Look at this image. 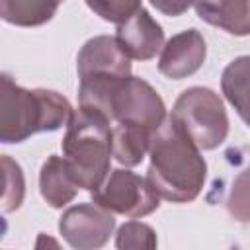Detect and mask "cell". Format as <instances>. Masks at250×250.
<instances>
[{
    "instance_id": "cell-1",
    "label": "cell",
    "mask_w": 250,
    "mask_h": 250,
    "mask_svg": "<svg viewBox=\"0 0 250 250\" xmlns=\"http://www.w3.org/2000/svg\"><path fill=\"white\" fill-rule=\"evenodd\" d=\"M148 154L146 178L160 199L189 203L201 193L207 162L201 156V148L170 117L152 131Z\"/></svg>"
},
{
    "instance_id": "cell-2",
    "label": "cell",
    "mask_w": 250,
    "mask_h": 250,
    "mask_svg": "<svg viewBox=\"0 0 250 250\" xmlns=\"http://www.w3.org/2000/svg\"><path fill=\"white\" fill-rule=\"evenodd\" d=\"M70 102L47 88L27 90L8 74L0 78V143L16 145L35 133H51L70 121Z\"/></svg>"
},
{
    "instance_id": "cell-3",
    "label": "cell",
    "mask_w": 250,
    "mask_h": 250,
    "mask_svg": "<svg viewBox=\"0 0 250 250\" xmlns=\"http://www.w3.org/2000/svg\"><path fill=\"white\" fill-rule=\"evenodd\" d=\"M111 127L105 117L80 105L72 111L62 137V156L80 189L94 191L111 172Z\"/></svg>"
},
{
    "instance_id": "cell-4",
    "label": "cell",
    "mask_w": 250,
    "mask_h": 250,
    "mask_svg": "<svg viewBox=\"0 0 250 250\" xmlns=\"http://www.w3.org/2000/svg\"><path fill=\"white\" fill-rule=\"evenodd\" d=\"M201 150H213L229 135V115L217 92L205 86L184 90L168 115Z\"/></svg>"
},
{
    "instance_id": "cell-5",
    "label": "cell",
    "mask_w": 250,
    "mask_h": 250,
    "mask_svg": "<svg viewBox=\"0 0 250 250\" xmlns=\"http://www.w3.org/2000/svg\"><path fill=\"white\" fill-rule=\"evenodd\" d=\"M92 201L105 207L113 215H123L129 219H141L154 213L160 205V195L150 186L148 178H143L131 170H111L107 178L96 188Z\"/></svg>"
},
{
    "instance_id": "cell-6",
    "label": "cell",
    "mask_w": 250,
    "mask_h": 250,
    "mask_svg": "<svg viewBox=\"0 0 250 250\" xmlns=\"http://www.w3.org/2000/svg\"><path fill=\"white\" fill-rule=\"evenodd\" d=\"M111 117L115 123L139 125L154 131L166 119V105L160 94L139 76H125L111 96Z\"/></svg>"
},
{
    "instance_id": "cell-7",
    "label": "cell",
    "mask_w": 250,
    "mask_h": 250,
    "mask_svg": "<svg viewBox=\"0 0 250 250\" xmlns=\"http://www.w3.org/2000/svg\"><path fill=\"white\" fill-rule=\"evenodd\" d=\"M113 213L96 201L72 205L59 219V232L76 250L102 248L113 234Z\"/></svg>"
},
{
    "instance_id": "cell-8",
    "label": "cell",
    "mask_w": 250,
    "mask_h": 250,
    "mask_svg": "<svg viewBox=\"0 0 250 250\" xmlns=\"http://www.w3.org/2000/svg\"><path fill=\"white\" fill-rule=\"evenodd\" d=\"M78 78L88 76H117L131 74V57L125 53L117 37L96 35L88 39L76 57Z\"/></svg>"
},
{
    "instance_id": "cell-9",
    "label": "cell",
    "mask_w": 250,
    "mask_h": 250,
    "mask_svg": "<svg viewBox=\"0 0 250 250\" xmlns=\"http://www.w3.org/2000/svg\"><path fill=\"white\" fill-rule=\"evenodd\" d=\"M205 57V39L197 29L191 27L172 35L164 43L158 59V70L172 80H182L195 74L203 66Z\"/></svg>"
},
{
    "instance_id": "cell-10",
    "label": "cell",
    "mask_w": 250,
    "mask_h": 250,
    "mask_svg": "<svg viewBox=\"0 0 250 250\" xmlns=\"http://www.w3.org/2000/svg\"><path fill=\"white\" fill-rule=\"evenodd\" d=\"M115 37L125 53L135 61H150L164 47L162 25L145 8L133 14L127 21L119 23Z\"/></svg>"
},
{
    "instance_id": "cell-11",
    "label": "cell",
    "mask_w": 250,
    "mask_h": 250,
    "mask_svg": "<svg viewBox=\"0 0 250 250\" xmlns=\"http://www.w3.org/2000/svg\"><path fill=\"white\" fill-rule=\"evenodd\" d=\"M195 14L205 23L230 35H250V0H193Z\"/></svg>"
},
{
    "instance_id": "cell-12",
    "label": "cell",
    "mask_w": 250,
    "mask_h": 250,
    "mask_svg": "<svg viewBox=\"0 0 250 250\" xmlns=\"http://www.w3.org/2000/svg\"><path fill=\"white\" fill-rule=\"evenodd\" d=\"M78 189H80V186L72 178L64 156L51 154L43 162L41 172H39V191H41L43 199L51 207L62 209L76 197Z\"/></svg>"
},
{
    "instance_id": "cell-13",
    "label": "cell",
    "mask_w": 250,
    "mask_h": 250,
    "mask_svg": "<svg viewBox=\"0 0 250 250\" xmlns=\"http://www.w3.org/2000/svg\"><path fill=\"white\" fill-rule=\"evenodd\" d=\"M221 90L240 119L250 127V55L236 57L225 66Z\"/></svg>"
},
{
    "instance_id": "cell-14",
    "label": "cell",
    "mask_w": 250,
    "mask_h": 250,
    "mask_svg": "<svg viewBox=\"0 0 250 250\" xmlns=\"http://www.w3.org/2000/svg\"><path fill=\"white\" fill-rule=\"evenodd\" d=\"M150 135H152V131L143 129L139 125L115 123L111 127V154H113V158L125 168H133V166L141 164L145 154L148 152Z\"/></svg>"
},
{
    "instance_id": "cell-15",
    "label": "cell",
    "mask_w": 250,
    "mask_h": 250,
    "mask_svg": "<svg viewBox=\"0 0 250 250\" xmlns=\"http://www.w3.org/2000/svg\"><path fill=\"white\" fill-rule=\"evenodd\" d=\"M64 0H0V16L18 27H37L53 20Z\"/></svg>"
},
{
    "instance_id": "cell-16",
    "label": "cell",
    "mask_w": 250,
    "mask_h": 250,
    "mask_svg": "<svg viewBox=\"0 0 250 250\" xmlns=\"http://www.w3.org/2000/svg\"><path fill=\"white\" fill-rule=\"evenodd\" d=\"M2 168H4V193H2V211L12 213L21 207L23 195H25V180L21 166L12 160L8 154L2 156Z\"/></svg>"
},
{
    "instance_id": "cell-17",
    "label": "cell",
    "mask_w": 250,
    "mask_h": 250,
    "mask_svg": "<svg viewBox=\"0 0 250 250\" xmlns=\"http://www.w3.org/2000/svg\"><path fill=\"white\" fill-rule=\"evenodd\" d=\"M156 232L150 225L141 221H127L117 229L115 246L119 250H152L156 248Z\"/></svg>"
},
{
    "instance_id": "cell-18",
    "label": "cell",
    "mask_w": 250,
    "mask_h": 250,
    "mask_svg": "<svg viewBox=\"0 0 250 250\" xmlns=\"http://www.w3.org/2000/svg\"><path fill=\"white\" fill-rule=\"evenodd\" d=\"M227 211L234 221L250 223V166L234 178L227 197Z\"/></svg>"
},
{
    "instance_id": "cell-19",
    "label": "cell",
    "mask_w": 250,
    "mask_h": 250,
    "mask_svg": "<svg viewBox=\"0 0 250 250\" xmlns=\"http://www.w3.org/2000/svg\"><path fill=\"white\" fill-rule=\"evenodd\" d=\"M88 8L109 23H123L143 8V0H84Z\"/></svg>"
},
{
    "instance_id": "cell-20",
    "label": "cell",
    "mask_w": 250,
    "mask_h": 250,
    "mask_svg": "<svg viewBox=\"0 0 250 250\" xmlns=\"http://www.w3.org/2000/svg\"><path fill=\"white\" fill-rule=\"evenodd\" d=\"M150 4L164 16L170 18H178L184 12H188V8L193 4V0H150Z\"/></svg>"
}]
</instances>
